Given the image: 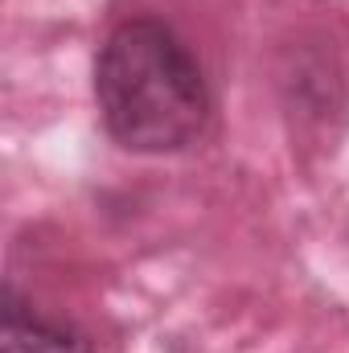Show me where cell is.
I'll return each mask as SVG.
<instances>
[{"label":"cell","instance_id":"1","mask_svg":"<svg viewBox=\"0 0 349 353\" xmlns=\"http://www.w3.org/2000/svg\"><path fill=\"white\" fill-rule=\"evenodd\" d=\"M94 103L107 136L144 157L189 148L214 111L197 58L157 17H132L107 33L94 58Z\"/></svg>","mask_w":349,"mask_h":353},{"label":"cell","instance_id":"2","mask_svg":"<svg viewBox=\"0 0 349 353\" xmlns=\"http://www.w3.org/2000/svg\"><path fill=\"white\" fill-rule=\"evenodd\" d=\"M0 353H90V345L74 329L33 312L8 288L4 292V312H0Z\"/></svg>","mask_w":349,"mask_h":353}]
</instances>
